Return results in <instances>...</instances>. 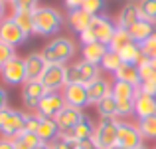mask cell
I'll return each mask as SVG.
<instances>
[{
  "label": "cell",
  "instance_id": "cell-53",
  "mask_svg": "<svg viewBox=\"0 0 156 149\" xmlns=\"http://www.w3.org/2000/svg\"><path fill=\"white\" fill-rule=\"evenodd\" d=\"M4 2H6V4H10V2H12V0H4Z\"/></svg>",
  "mask_w": 156,
  "mask_h": 149
},
{
  "label": "cell",
  "instance_id": "cell-29",
  "mask_svg": "<svg viewBox=\"0 0 156 149\" xmlns=\"http://www.w3.org/2000/svg\"><path fill=\"white\" fill-rule=\"evenodd\" d=\"M122 64H125V62H122L121 54L109 50V54H107V56L103 58V62H101V70H105V72H109V74H113V76H115V72L121 70Z\"/></svg>",
  "mask_w": 156,
  "mask_h": 149
},
{
  "label": "cell",
  "instance_id": "cell-28",
  "mask_svg": "<svg viewBox=\"0 0 156 149\" xmlns=\"http://www.w3.org/2000/svg\"><path fill=\"white\" fill-rule=\"evenodd\" d=\"M136 94H138L136 86L125 84V82H115L113 84V96L117 101H121V99H134Z\"/></svg>",
  "mask_w": 156,
  "mask_h": 149
},
{
  "label": "cell",
  "instance_id": "cell-16",
  "mask_svg": "<svg viewBox=\"0 0 156 149\" xmlns=\"http://www.w3.org/2000/svg\"><path fill=\"white\" fill-rule=\"evenodd\" d=\"M138 20H142L140 18V10H138V4L136 2H129V4H125V6L121 8V12H119V16H117V26L130 30V28H133Z\"/></svg>",
  "mask_w": 156,
  "mask_h": 149
},
{
  "label": "cell",
  "instance_id": "cell-45",
  "mask_svg": "<svg viewBox=\"0 0 156 149\" xmlns=\"http://www.w3.org/2000/svg\"><path fill=\"white\" fill-rule=\"evenodd\" d=\"M0 149H14V139L0 137Z\"/></svg>",
  "mask_w": 156,
  "mask_h": 149
},
{
  "label": "cell",
  "instance_id": "cell-13",
  "mask_svg": "<svg viewBox=\"0 0 156 149\" xmlns=\"http://www.w3.org/2000/svg\"><path fill=\"white\" fill-rule=\"evenodd\" d=\"M63 97H65V103H67V105L77 107V109H83V107L89 105V92H87V86H83V84L65 86Z\"/></svg>",
  "mask_w": 156,
  "mask_h": 149
},
{
  "label": "cell",
  "instance_id": "cell-36",
  "mask_svg": "<svg viewBox=\"0 0 156 149\" xmlns=\"http://www.w3.org/2000/svg\"><path fill=\"white\" fill-rule=\"evenodd\" d=\"M10 6H12V12H14V10L36 12V8H38V0H12Z\"/></svg>",
  "mask_w": 156,
  "mask_h": 149
},
{
  "label": "cell",
  "instance_id": "cell-40",
  "mask_svg": "<svg viewBox=\"0 0 156 149\" xmlns=\"http://www.w3.org/2000/svg\"><path fill=\"white\" fill-rule=\"evenodd\" d=\"M75 149H101V147H99V143L95 141V137H91V139L77 141V143H75Z\"/></svg>",
  "mask_w": 156,
  "mask_h": 149
},
{
  "label": "cell",
  "instance_id": "cell-44",
  "mask_svg": "<svg viewBox=\"0 0 156 149\" xmlns=\"http://www.w3.org/2000/svg\"><path fill=\"white\" fill-rule=\"evenodd\" d=\"M6 107H8V94H6V90L0 86V111L6 109Z\"/></svg>",
  "mask_w": 156,
  "mask_h": 149
},
{
  "label": "cell",
  "instance_id": "cell-30",
  "mask_svg": "<svg viewBox=\"0 0 156 149\" xmlns=\"http://www.w3.org/2000/svg\"><path fill=\"white\" fill-rule=\"evenodd\" d=\"M138 129L144 139H156V115L138 119Z\"/></svg>",
  "mask_w": 156,
  "mask_h": 149
},
{
  "label": "cell",
  "instance_id": "cell-22",
  "mask_svg": "<svg viewBox=\"0 0 156 149\" xmlns=\"http://www.w3.org/2000/svg\"><path fill=\"white\" fill-rule=\"evenodd\" d=\"M59 125H57L55 119H50V117H42V123H40V129H38V135L44 143H53L55 139H59Z\"/></svg>",
  "mask_w": 156,
  "mask_h": 149
},
{
  "label": "cell",
  "instance_id": "cell-7",
  "mask_svg": "<svg viewBox=\"0 0 156 149\" xmlns=\"http://www.w3.org/2000/svg\"><path fill=\"white\" fill-rule=\"evenodd\" d=\"M2 80L8 86H24L28 82V70H26V60L20 56H14L6 66L2 68Z\"/></svg>",
  "mask_w": 156,
  "mask_h": 149
},
{
  "label": "cell",
  "instance_id": "cell-49",
  "mask_svg": "<svg viewBox=\"0 0 156 149\" xmlns=\"http://www.w3.org/2000/svg\"><path fill=\"white\" fill-rule=\"evenodd\" d=\"M111 149H126V147H122V145H119V143H117V145H113Z\"/></svg>",
  "mask_w": 156,
  "mask_h": 149
},
{
  "label": "cell",
  "instance_id": "cell-9",
  "mask_svg": "<svg viewBox=\"0 0 156 149\" xmlns=\"http://www.w3.org/2000/svg\"><path fill=\"white\" fill-rule=\"evenodd\" d=\"M26 40H28V36L24 34V30L14 22L12 16H8V18H4L2 22H0V42L10 44L12 48H16V46H20V44H24Z\"/></svg>",
  "mask_w": 156,
  "mask_h": 149
},
{
  "label": "cell",
  "instance_id": "cell-3",
  "mask_svg": "<svg viewBox=\"0 0 156 149\" xmlns=\"http://www.w3.org/2000/svg\"><path fill=\"white\" fill-rule=\"evenodd\" d=\"M75 44L69 38H53L44 46L42 54L46 58L48 64H61L65 66V62H69L75 56Z\"/></svg>",
  "mask_w": 156,
  "mask_h": 149
},
{
  "label": "cell",
  "instance_id": "cell-19",
  "mask_svg": "<svg viewBox=\"0 0 156 149\" xmlns=\"http://www.w3.org/2000/svg\"><path fill=\"white\" fill-rule=\"evenodd\" d=\"M109 46L101 42H93V44H85L83 46V60L89 62V64H95V66H101L103 58L109 54Z\"/></svg>",
  "mask_w": 156,
  "mask_h": 149
},
{
  "label": "cell",
  "instance_id": "cell-25",
  "mask_svg": "<svg viewBox=\"0 0 156 149\" xmlns=\"http://www.w3.org/2000/svg\"><path fill=\"white\" fill-rule=\"evenodd\" d=\"M12 18H14V22L24 30V34H26V36L34 34V12L14 10V12H12Z\"/></svg>",
  "mask_w": 156,
  "mask_h": 149
},
{
  "label": "cell",
  "instance_id": "cell-18",
  "mask_svg": "<svg viewBox=\"0 0 156 149\" xmlns=\"http://www.w3.org/2000/svg\"><path fill=\"white\" fill-rule=\"evenodd\" d=\"M87 92H89V105H97L101 99H105L109 94H113V86L105 78H99V80H95L93 84L87 86Z\"/></svg>",
  "mask_w": 156,
  "mask_h": 149
},
{
  "label": "cell",
  "instance_id": "cell-27",
  "mask_svg": "<svg viewBox=\"0 0 156 149\" xmlns=\"http://www.w3.org/2000/svg\"><path fill=\"white\" fill-rule=\"evenodd\" d=\"M121 58H122V62L125 64H130V66H138L142 62V48H140V44H136V42H133L130 46H126L125 50H121Z\"/></svg>",
  "mask_w": 156,
  "mask_h": 149
},
{
  "label": "cell",
  "instance_id": "cell-20",
  "mask_svg": "<svg viewBox=\"0 0 156 149\" xmlns=\"http://www.w3.org/2000/svg\"><path fill=\"white\" fill-rule=\"evenodd\" d=\"M91 20H93V16L89 14V12H85L83 8H79V10H71V12L67 14L69 26H71V30L77 32V34H83V32L89 28Z\"/></svg>",
  "mask_w": 156,
  "mask_h": 149
},
{
  "label": "cell",
  "instance_id": "cell-42",
  "mask_svg": "<svg viewBox=\"0 0 156 149\" xmlns=\"http://www.w3.org/2000/svg\"><path fill=\"white\" fill-rule=\"evenodd\" d=\"M138 90H140V92H144V94H148V96H154L156 97V80L154 82H142Z\"/></svg>",
  "mask_w": 156,
  "mask_h": 149
},
{
  "label": "cell",
  "instance_id": "cell-48",
  "mask_svg": "<svg viewBox=\"0 0 156 149\" xmlns=\"http://www.w3.org/2000/svg\"><path fill=\"white\" fill-rule=\"evenodd\" d=\"M36 149H51V143H42V145H38Z\"/></svg>",
  "mask_w": 156,
  "mask_h": 149
},
{
  "label": "cell",
  "instance_id": "cell-15",
  "mask_svg": "<svg viewBox=\"0 0 156 149\" xmlns=\"http://www.w3.org/2000/svg\"><path fill=\"white\" fill-rule=\"evenodd\" d=\"M134 115H136L138 119L156 115V97L138 90L136 97H134Z\"/></svg>",
  "mask_w": 156,
  "mask_h": 149
},
{
  "label": "cell",
  "instance_id": "cell-21",
  "mask_svg": "<svg viewBox=\"0 0 156 149\" xmlns=\"http://www.w3.org/2000/svg\"><path fill=\"white\" fill-rule=\"evenodd\" d=\"M115 82H125V84H130V86H136V88H140L142 80H140L138 66L122 64V68L115 72Z\"/></svg>",
  "mask_w": 156,
  "mask_h": 149
},
{
  "label": "cell",
  "instance_id": "cell-24",
  "mask_svg": "<svg viewBox=\"0 0 156 149\" xmlns=\"http://www.w3.org/2000/svg\"><path fill=\"white\" fill-rule=\"evenodd\" d=\"M97 113L101 115V119H117L119 117V105L113 94H109L105 99H101L97 103Z\"/></svg>",
  "mask_w": 156,
  "mask_h": 149
},
{
  "label": "cell",
  "instance_id": "cell-12",
  "mask_svg": "<svg viewBox=\"0 0 156 149\" xmlns=\"http://www.w3.org/2000/svg\"><path fill=\"white\" fill-rule=\"evenodd\" d=\"M48 94V90L44 88V84L40 80H28L22 86V101L26 103V107L30 109H38L40 101L44 99V96Z\"/></svg>",
  "mask_w": 156,
  "mask_h": 149
},
{
  "label": "cell",
  "instance_id": "cell-38",
  "mask_svg": "<svg viewBox=\"0 0 156 149\" xmlns=\"http://www.w3.org/2000/svg\"><path fill=\"white\" fill-rule=\"evenodd\" d=\"M40 123H42V115H26V133H38Z\"/></svg>",
  "mask_w": 156,
  "mask_h": 149
},
{
  "label": "cell",
  "instance_id": "cell-39",
  "mask_svg": "<svg viewBox=\"0 0 156 149\" xmlns=\"http://www.w3.org/2000/svg\"><path fill=\"white\" fill-rule=\"evenodd\" d=\"M20 137H22V139H24V141H26L32 149H36L38 145H42V143H44L42 139H40V135H38V133H26V131H24V133L20 135Z\"/></svg>",
  "mask_w": 156,
  "mask_h": 149
},
{
  "label": "cell",
  "instance_id": "cell-33",
  "mask_svg": "<svg viewBox=\"0 0 156 149\" xmlns=\"http://www.w3.org/2000/svg\"><path fill=\"white\" fill-rule=\"evenodd\" d=\"M83 10L89 12L91 16H103L107 10V2L105 0H85Z\"/></svg>",
  "mask_w": 156,
  "mask_h": 149
},
{
  "label": "cell",
  "instance_id": "cell-50",
  "mask_svg": "<svg viewBox=\"0 0 156 149\" xmlns=\"http://www.w3.org/2000/svg\"><path fill=\"white\" fill-rule=\"evenodd\" d=\"M134 149H148V147H146L144 143H142V145H138V147H134Z\"/></svg>",
  "mask_w": 156,
  "mask_h": 149
},
{
  "label": "cell",
  "instance_id": "cell-23",
  "mask_svg": "<svg viewBox=\"0 0 156 149\" xmlns=\"http://www.w3.org/2000/svg\"><path fill=\"white\" fill-rule=\"evenodd\" d=\"M129 32H130V36H133L134 42H136V44H142V42H146V40H148L150 36L156 32V24L148 22V20H138V22L134 24Z\"/></svg>",
  "mask_w": 156,
  "mask_h": 149
},
{
  "label": "cell",
  "instance_id": "cell-52",
  "mask_svg": "<svg viewBox=\"0 0 156 149\" xmlns=\"http://www.w3.org/2000/svg\"><path fill=\"white\" fill-rule=\"evenodd\" d=\"M130 2H136V4H138V2H140V0H130Z\"/></svg>",
  "mask_w": 156,
  "mask_h": 149
},
{
  "label": "cell",
  "instance_id": "cell-34",
  "mask_svg": "<svg viewBox=\"0 0 156 149\" xmlns=\"http://www.w3.org/2000/svg\"><path fill=\"white\" fill-rule=\"evenodd\" d=\"M14 56H18V54H16V48H12L10 44L0 42V72H2V68H4V66H6Z\"/></svg>",
  "mask_w": 156,
  "mask_h": 149
},
{
  "label": "cell",
  "instance_id": "cell-1",
  "mask_svg": "<svg viewBox=\"0 0 156 149\" xmlns=\"http://www.w3.org/2000/svg\"><path fill=\"white\" fill-rule=\"evenodd\" d=\"M115 32H117V24H113L109 16L103 14V16H93L89 28L79 36H81L83 46L85 44H93V42H101V44H105V46H109L113 36H115Z\"/></svg>",
  "mask_w": 156,
  "mask_h": 149
},
{
  "label": "cell",
  "instance_id": "cell-37",
  "mask_svg": "<svg viewBox=\"0 0 156 149\" xmlns=\"http://www.w3.org/2000/svg\"><path fill=\"white\" fill-rule=\"evenodd\" d=\"M119 105V117H129L134 113V99H121L117 101Z\"/></svg>",
  "mask_w": 156,
  "mask_h": 149
},
{
  "label": "cell",
  "instance_id": "cell-17",
  "mask_svg": "<svg viewBox=\"0 0 156 149\" xmlns=\"http://www.w3.org/2000/svg\"><path fill=\"white\" fill-rule=\"evenodd\" d=\"M26 70H28V80H40L44 74V70H46L48 62L46 58H44L42 52H30L26 58Z\"/></svg>",
  "mask_w": 156,
  "mask_h": 149
},
{
  "label": "cell",
  "instance_id": "cell-41",
  "mask_svg": "<svg viewBox=\"0 0 156 149\" xmlns=\"http://www.w3.org/2000/svg\"><path fill=\"white\" fill-rule=\"evenodd\" d=\"M51 149H75V141H67V139H55L51 143Z\"/></svg>",
  "mask_w": 156,
  "mask_h": 149
},
{
  "label": "cell",
  "instance_id": "cell-47",
  "mask_svg": "<svg viewBox=\"0 0 156 149\" xmlns=\"http://www.w3.org/2000/svg\"><path fill=\"white\" fill-rule=\"evenodd\" d=\"M6 18V2L4 0H0V22Z\"/></svg>",
  "mask_w": 156,
  "mask_h": 149
},
{
  "label": "cell",
  "instance_id": "cell-31",
  "mask_svg": "<svg viewBox=\"0 0 156 149\" xmlns=\"http://www.w3.org/2000/svg\"><path fill=\"white\" fill-rule=\"evenodd\" d=\"M138 10H140L142 20H148V22L156 24V0H140Z\"/></svg>",
  "mask_w": 156,
  "mask_h": 149
},
{
  "label": "cell",
  "instance_id": "cell-10",
  "mask_svg": "<svg viewBox=\"0 0 156 149\" xmlns=\"http://www.w3.org/2000/svg\"><path fill=\"white\" fill-rule=\"evenodd\" d=\"M142 133L138 129V125L134 123H129L125 119H119V137H117V143L126 149H134L138 145H142Z\"/></svg>",
  "mask_w": 156,
  "mask_h": 149
},
{
  "label": "cell",
  "instance_id": "cell-4",
  "mask_svg": "<svg viewBox=\"0 0 156 149\" xmlns=\"http://www.w3.org/2000/svg\"><path fill=\"white\" fill-rule=\"evenodd\" d=\"M26 131V113L18 109H6L0 111V133L6 139H16Z\"/></svg>",
  "mask_w": 156,
  "mask_h": 149
},
{
  "label": "cell",
  "instance_id": "cell-54",
  "mask_svg": "<svg viewBox=\"0 0 156 149\" xmlns=\"http://www.w3.org/2000/svg\"><path fill=\"white\" fill-rule=\"evenodd\" d=\"M152 149H156V147H152Z\"/></svg>",
  "mask_w": 156,
  "mask_h": 149
},
{
  "label": "cell",
  "instance_id": "cell-32",
  "mask_svg": "<svg viewBox=\"0 0 156 149\" xmlns=\"http://www.w3.org/2000/svg\"><path fill=\"white\" fill-rule=\"evenodd\" d=\"M138 72H140L142 82H154L156 80V70L152 66V60H148V58H142V62L138 64Z\"/></svg>",
  "mask_w": 156,
  "mask_h": 149
},
{
  "label": "cell",
  "instance_id": "cell-14",
  "mask_svg": "<svg viewBox=\"0 0 156 149\" xmlns=\"http://www.w3.org/2000/svg\"><path fill=\"white\" fill-rule=\"evenodd\" d=\"M83 119H85V113L81 109L65 105L63 109H61V113L55 117V121H57V125H59L61 131H71V129H75V125L81 123Z\"/></svg>",
  "mask_w": 156,
  "mask_h": 149
},
{
  "label": "cell",
  "instance_id": "cell-2",
  "mask_svg": "<svg viewBox=\"0 0 156 149\" xmlns=\"http://www.w3.org/2000/svg\"><path fill=\"white\" fill-rule=\"evenodd\" d=\"M63 26V16L51 6H38L34 12V34L53 36Z\"/></svg>",
  "mask_w": 156,
  "mask_h": 149
},
{
  "label": "cell",
  "instance_id": "cell-11",
  "mask_svg": "<svg viewBox=\"0 0 156 149\" xmlns=\"http://www.w3.org/2000/svg\"><path fill=\"white\" fill-rule=\"evenodd\" d=\"M65 105H67V103H65L63 94H59V92H48L46 96H44V99L40 101V105H38V113L42 115V117L55 119L57 115L61 113V109H63Z\"/></svg>",
  "mask_w": 156,
  "mask_h": 149
},
{
  "label": "cell",
  "instance_id": "cell-51",
  "mask_svg": "<svg viewBox=\"0 0 156 149\" xmlns=\"http://www.w3.org/2000/svg\"><path fill=\"white\" fill-rule=\"evenodd\" d=\"M152 66H154V70H156V60H152Z\"/></svg>",
  "mask_w": 156,
  "mask_h": 149
},
{
  "label": "cell",
  "instance_id": "cell-26",
  "mask_svg": "<svg viewBox=\"0 0 156 149\" xmlns=\"http://www.w3.org/2000/svg\"><path fill=\"white\" fill-rule=\"evenodd\" d=\"M133 42L134 40H133V36H130V32L126 30V28H119L117 26V32H115L113 40H111L109 48L113 50V52H121V50H125L126 46H130Z\"/></svg>",
  "mask_w": 156,
  "mask_h": 149
},
{
  "label": "cell",
  "instance_id": "cell-35",
  "mask_svg": "<svg viewBox=\"0 0 156 149\" xmlns=\"http://www.w3.org/2000/svg\"><path fill=\"white\" fill-rule=\"evenodd\" d=\"M140 48H142V56H144V58H148V60H156V32L146 40V42L140 44Z\"/></svg>",
  "mask_w": 156,
  "mask_h": 149
},
{
  "label": "cell",
  "instance_id": "cell-8",
  "mask_svg": "<svg viewBox=\"0 0 156 149\" xmlns=\"http://www.w3.org/2000/svg\"><path fill=\"white\" fill-rule=\"evenodd\" d=\"M93 137H95V141L99 143L101 149H111L113 145H117L119 119H101Z\"/></svg>",
  "mask_w": 156,
  "mask_h": 149
},
{
  "label": "cell",
  "instance_id": "cell-46",
  "mask_svg": "<svg viewBox=\"0 0 156 149\" xmlns=\"http://www.w3.org/2000/svg\"><path fill=\"white\" fill-rule=\"evenodd\" d=\"M14 149H32V147L28 145V143L24 141L22 137H16V139H14Z\"/></svg>",
  "mask_w": 156,
  "mask_h": 149
},
{
  "label": "cell",
  "instance_id": "cell-6",
  "mask_svg": "<svg viewBox=\"0 0 156 149\" xmlns=\"http://www.w3.org/2000/svg\"><path fill=\"white\" fill-rule=\"evenodd\" d=\"M40 82L44 84V88L48 92H59V90H65L67 86V66L61 64H48L46 70H44Z\"/></svg>",
  "mask_w": 156,
  "mask_h": 149
},
{
  "label": "cell",
  "instance_id": "cell-5",
  "mask_svg": "<svg viewBox=\"0 0 156 149\" xmlns=\"http://www.w3.org/2000/svg\"><path fill=\"white\" fill-rule=\"evenodd\" d=\"M99 78H101V66L89 64V62H85V60L67 66V86L69 84L89 86L95 80H99Z\"/></svg>",
  "mask_w": 156,
  "mask_h": 149
},
{
  "label": "cell",
  "instance_id": "cell-43",
  "mask_svg": "<svg viewBox=\"0 0 156 149\" xmlns=\"http://www.w3.org/2000/svg\"><path fill=\"white\" fill-rule=\"evenodd\" d=\"M85 0H65V6H67V10H79V8H83Z\"/></svg>",
  "mask_w": 156,
  "mask_h": 149
}]
</instances>
